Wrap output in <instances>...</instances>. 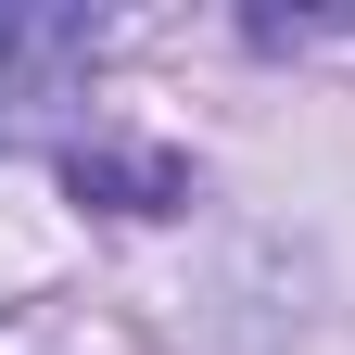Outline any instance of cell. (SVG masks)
Wrapping results in <instances>:
<instances>
[]
</instances>
